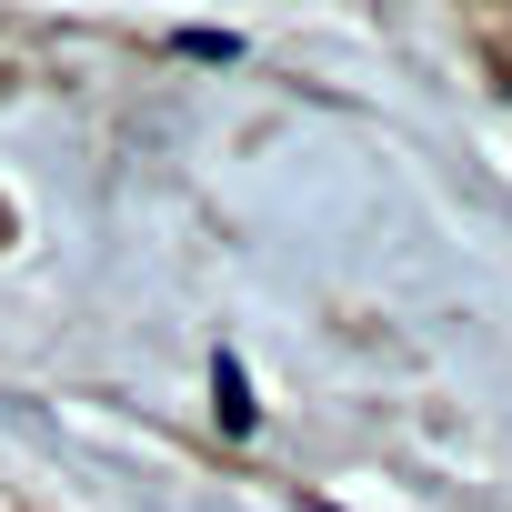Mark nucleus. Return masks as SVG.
I'll return each mask as SVG.
<instances>
[{
  "label": "nucleus",
  "instance_id": "nucleus-1",
  "mask_svg": "<svg viewBox=\"0 0 512 512\" xmlns=\"http://www.w3.org/2000/svg\"><path fill=\"white\" fill-rule=\"evenodd\" d=\"M211 382H221V422H251V402H241V362H221Z\"/></svg>",
  "mask_w": 512,
  "mask_h": 512
}]
</instances>
